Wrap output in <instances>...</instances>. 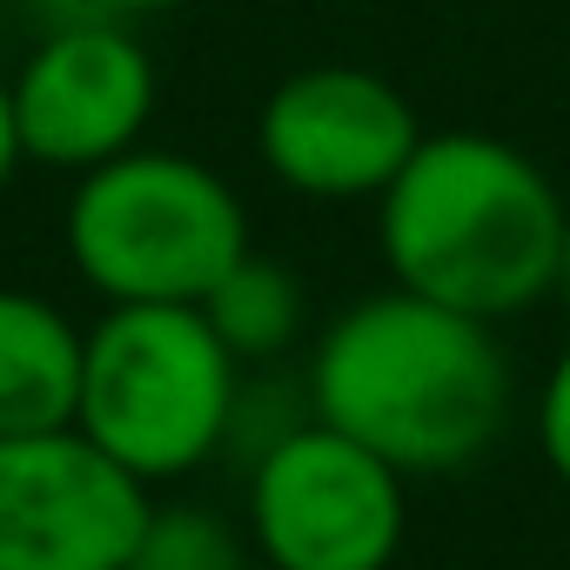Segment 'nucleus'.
I'll return each instance as SVG.
<instances>
[{
  "label": "nucleus",
  "mask_w": 570,
  "mask_h": 570,
  "mask_svg": "<svg viewBox=\"0 0 570 570\" xmlns=\"http://www.w3.org/2000/svg\"><path fill=\"white\" fill-rule=\"evenodd\" d=\"M530 430H537V450H543L550 476L570 490V343L550 356V370H543V383H537V416H530Z\"/></svg>",
  "instance_id": "obj_12"
},
{
  "label": "nucleus",
  "mask_w": 570,
  "mask_h": 570,
  "mask_svg": "<svg viewBox=\"0 0 570 570\" xmlns=\"http://www.w3.org/2000/svg\"><path fill=\"white\" fill-rule=\"evenodd\" d=\"M21 128H14V101H8V75H0V195H8L14 168H21Z\"/></svg>",
  "instance_id": "obj_13"
},
{
  "label": "nucleus",
  "mask_w": 570,
  "mask_h": 570,
  "mask_svg": "<svg viewBox=\"0 0 570 570\" xmlns=\"http://www.w3.org/2000/svg\"><path fill=\"white\" fill-rule=\"evenodd\" d=\"M416 141H423V121L410 95L376 68H350V61H316V68H296L289 81H275L255 121L262 168L309 202L383 195L416 155Z\"/></svg>",
  "instance_id": "obj_7"
},
{
  "label": "nucleus",
  "mask_w": 570,
  "mask_h": 570,
  "mask_svg": "<svg viewBox=\"0 0 570 570\" xmlns=\"http://www.w3.org/2000/svg\"><path fill=\"white\" fill-rule=\"evenodd\" d=\"M208 330L228 343L235 363H275L282 350H296L303 323H309V296H303V282L289 262H275V255H242L215 289L202 303Z\"/></svg>",
  "instance_id": "obj_10"
},
{
  "label": "nucleus",
  "mask_w": 570,
  "mask_h": 570,
  "mask_svg": "<svg viewBox=\"0 0 570 570\" xmlns=\"http://www.w3.org/2000/svg\"><path fill=\"white\" fill-rule=\"evenodd\" d=\"M557 296L570 309V215H563V248H557Z\"/></svg>",
  "instance_id": "obj_15"
},
{
  "label": "nucleus",
  "mask_w": 570,
  "mask_h": 570,
  "mask_svg": "<svg viewBox=\"0 0 570 570\" xmlns=\"http://www.w3.org/2000/svg\"><path fill=\"white\" fill-rule=\"evenodd\" d=\"M101 14H115V21H148V14H181V8H195V0H95Z\"/></svg>",
  "instance_id": "obj_14"
},
{
  "label": "nucleus",
  "mask_w": 570,
  "mask_h": 570,
  "mask_svg": "<svg viewBox=\"0 0 570 570\" xmlns=\"http://www.w3.org/2000/svg\"><path fill=\"white\" fill-rule=\"evenodd\" d=\"M155 497L81 430L0 436V570H128Z\"/></svg>",
  "instance_id": "obj_8"
},
{
  "label": "nucleus",
  "mask_w": 570,
  "mask_h": 570,
  "mask_svg": "<svg viewBox=\"0 0 570 570\" xmlns=\"http://www.w3.org/2000/svg\"><path fill=\"white\" fill-rule=\"evenodd\" d=\"M248 537L222 517V510H202V503H155L135 550H128V570H248Z\"/></svg>",
  "instance_id": "obj_11"
},
{
  "label": "nucleus",
  "mask_w": 570,
  "mask_h": 570,
  "mask_svg": "<svg viewBox=\"0 0 570 570\" xmlns=\"http://www.w3.org/2000/svg\"><path fill=\"white\" fill-rule=\"evenodd\" d=\"M309 416L403 476H450L490 456L510 423V356L497 323L410 289L350 303L309 350Z\"/></svg>",
  "instance_id": "obj_1"
},
{
  "label": "nucleus",
  "mask_w": 570,
  "mask_h": 570,
  "mask_svg": "<svg viewBox=\"0 0 570 570\" xmlns=\"http://www.w3.org/2000/svg\"><path fill=\"white\" fill-rule=\"evenodd\" d=\"M81 356L88 330L61 303L35 289H0V436L75 430Z\"/></svg>",
  "instance_id": "obj_9"
},
{
  "label": "nucleus",
  "mask_w": 570,
  "mask_h": 570,
  "mask_svg": "<svg viewBox=\"0 0 570 570\" xmlns=\"http://www.w3.org/2000/svg\"><path fill=\"white\" fill-rule=\"evenodd\" d=\"M410 537V476L303 416L248 470V543L268 570H390Z\"/></svg>",
  "instance_id": "obj_5"
},
{
  "label": "nucleus",
  "mask_w": 570,
  "mask_h": 570,
  "mask_svg": "<svg viewBox=\"0 0 570 570\" xmlns=\"http://www.w3.org/2000/svg\"><path fill=\"white\" fill-rule=\"evenodd\" d=\"M68 262L88 289L115 303H175L202 309L215 282L255 248L248 208L208 161L181 148H128L75 175L61 215Z\"/></svg>",
  "instance_id": "obj_4"
},
{
  "label": "nucleus",
  "mask_w": 570,
  "mask_h": 570,
  "mask_svg": "<svg viewBox=\"0 0 570 570\" xmlns=\"http://www.w3.org/2000/svg\"><path fill=\"white\" fill-rule=\"evenodd\" d=\"M235 410L242 363L202 309L115 303L88 323L75 430L148 490L215 463L235 436Z\"/></svg>",
  "instance_id": "obj_3"
},
{
  "label": "nucleus",
  "mask_w": 570,
  "mask_h": 570,
  "mask_svg": "<svg viewBox=\"0 0 570 570\" xmlns=\"http://www.w3.org/2000/svg\"><path fill=\"white\" fill-rule=\"evenodd\" d=\"M155 95H161L155 55L115 14H88L41 35L28 61L8 75L21 155L55 175H88L141 148L155 121Z\"/></svg>",
  "instance_id": "obj_6"
},
{
  "label": "nucleus",
  "mask_w": 570,
  "mask_h": 570,
  "mask_svg": "<svg viewBox=\"0 0 570 570\" xmlns=\"http://www.w3.org/2000/svg\"><path fill=\"white\" fill-rule=\"evenodd\" d=\"M563 215L557 181L517 141L450 128L423 135L376 195V248L396 289L476 323H510L557 296Z\"/></svg>",
  "instance_id": "obj_2"
}]
</instances>
